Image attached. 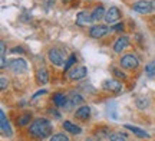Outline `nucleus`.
I'll return each instance as SVG.
<instances>
[{"mask_svg": "<svg viewBox=\"0 0 155 141\" xmlns=\"http://www.w3.org/2000/svg\"><path fill=\"white\" fill-rule=\"evenodd\" d=\"M29 134L36 140H45L52 134V123L48 118H36L29 125Z\"/></svg>", "mask_w": 155, "mask_h": 141, "instance_id": "obj_1", "label": "nucleus"}, {"mask_svg": "<svg viewBox=\"0 0 155 141\" xmlns=\"http://www.w3.org/2000/svg\"><path fill=\"white\" fill-rule=\"evenodd\" d=\"M48 59H49L50 62L53 63V65H56V66H65V63H66V58H65V55H63V52L61 51V49H58V48H52V49H49V52H48Z\"/></svg>", "mask_w": 155, "mask_h": 141, "instance_id": "obj_2", "label": "nucleus"}, {"mask_svg": "<svg viewBox=\"0 0 155 141\" xmlns=\"http://www.w3.org/2000/svg\"><path fill=\"white\" fill-rule=\"evenodd\" d=\"M119 63L124 69H137L139 66V59L134 53H127L121 58Z\"/></svg>", "mask_w": 155, "mask_h": 141, "instance_id": "obj_3", "label": "nucleus"}, {"mask_svg": "<svg viewBox=\"0 0 155 141\" xmlns=\"http://www.w3.org/2000/svg\"><path fill=\"white\" fill-rule=\"evenodd\" d=\"M132 10L139 15H150L152 10V2L150 0H138L132 5Z\"/></svg>", "mask_w": 155, "mask_h": 141, "instance_id": "obj_4", "label": "nucleus"}, {"mask_svg": "<svg viewBox=\"0 0 155 141\" xmlns=\"http://www.w3.org/2000/svg\"><path fill=\"white\" fill-rule=\"evenodd\" d=\"M7 65H9V68H10L12 72H15V73H23L28 71V63H26V61L22 59V58L12 59Z\"/></svg>", "mask_w": 155, "mask_h": 141, "instance_id": "obj_5", "label": "nucleus"}, {"mask_svg": "<svg viewBox=\"0 0 155 141\" xmlns=\"http://www.w3.org/2000/svg\"><path fill=\"white\" fill-rule=\"evenodd\" d=\"M94 22V17H92V13L88 10H82L78 13L76 16V25L81 26V28H86V26H91Z\"/></svg>", "mask_w": 155, "mask_h": 141, "instance_id": "obj_6", "label": "nucleus"}, {"mask_svg": "<svg viewBox=\"0 0 155 141\" xmlns=\"http://www.w3.org/2000/svg\"><path fill=\"white\" fill-rule=\"evenodd\" d=\"M111 29L108 26H104V25H96V26H92L89 29V36L94 38V39H99V38H104Z\"/></svg>", "mask_w": 155, "mask_h": 141, "instance_id": "obj_7", "label": "nucleus"}, {"mask_svg": "<svg viewBox=\"0 0 155 141\" xmlns=\"http://www.w3.org/2000/svg\"><path fill=\"white\" fill-rule=\"evenodd\" d=\"M104 88L106 91H111L114 94H121L122 92V82L118 79H106L104 82Z\"/></svg>", "mask_w": 155, "mask_h": 141, "instance_id": "obj_8", "label": "nucleus"}, {"mask_svg": "<svg viewBox=\"0 0 155 141\" xmlns=\"http://www.w3.org/2000/svg\"><path fill=\"white\" fill-rule=\"evenodd\" d=\"M121 19V10L118 9V7H115V6H112V7H109L108 10H106V15H105V22L106 23H115L118 22Z\"/></svg>", "mask_w": 155, "mask_h": 141, "instance_id": "obj_9", "label": "nucleus"}, {"mask_svg": "<svg viewBox=\"0 0 155 141\" xmlns=\"http://www.w3.org/2000/svg\"><path fill=\"white\" fill-rule=\"evenodd\" d=\"M128 45H129V38L125 36V35H122V36H119V38L116 39L115 43H114V52H115V53H121L124 49H127Z\"/></svg>", "mask_w": 155, "mask_h": 141, "instance_id": "obj_10", "label": "nucleus"}, {"mask_svg": "<svg viewBox=\"0 0 155 141\" xmlns=\"http://www.w3.org/2000/svg\"><path fill=\"white\" fill-rule=\"evenodd\" d=\"M86 68L85 66H79V68H72L69 71V78L72 79V81H79V79H83L86 76Z\"/></svg>", "mask_w": 155, "mask_h": 141, "instance_id": "obj_11", "label": "nucleus"}, {"mask_svg": "<svg viewBox=\"0 0 155 141\" xmlns=\"http://www.w3.org/2000/svg\"><path fill=\"white\" fill-rule=\"evenodd\" d=\"M0 127H2V133L7 137H12L13 131L10 128V123L6 119V114L5 111H0Z\"/></svg>", "mask_w": 155, "mask_h": 141, "instance_id": "obj_12", "label": "nucleus"}, {"mask_svg": "<svg viewBox=\"0 0 155 141\" xmlns=\"http://www.w3.org/2000/svg\"><path fill=\"white\" fill-rule=\"evenodd\" d=\"M75 117L79 119H82V121L89 119V117H91V107H89V105H82V107H79L76 109V112H75Z\"/></svg>", "mask_w": 155, "mask_h": 141, "instance_id": "obj_13", "label": "nucleus"}, {"mask_svg": "<svg viewBox=\"0 0 155 141\" xmlns=\"http://www.w3.org/2000/svg\"><path fill=\"white\" fill-rule=\"evenodd\" d=\"M36 82L39 85H46L49 82V73H48L46 68H39L36 71Z\"/></svg>", "mask_w": 155, "mask_h": 141, "instance_id": "obj_14", "label": "nucleus"}, {"mask_svg": "<svg viewBox=\"0 0 155 141\" xmlns=\"http://www.w3.org/2000/svg\"><path fill=\"white\" fill-rule=\"evenodd\" d=\"M53 104L55 107L58 108H63V107H68V96L62 92H58L53 95Z\"/></svg>", "mask_w": 155, "mask_h": 141, "instance_id": "obj_15", "label": "nucleus"}, {"mask_svg": "<svg viewBox=\"0 0 155 141\" xmlns=\"http://www.w3.org/2000/svg\"><path fill=\"white\" fill-rule=\"evenodd\" d=\"M124 128H128V130L131 131V133H134L137 137H139V138H150V134L147 133L145 130H141L139 127H135V125H124Z\"/></svg>", "mask_w": 155, "mask_h": 141, "instance_id": "obj_16", "label": "nucleus"}, {"mask_svg": "<svg viewBox=\"0 0 155 141\" xmlns=\"http://www.w3.org/2000/svg\"><path fill=\"white\" fill-rule=\"evenodd\" d=\"M106 10L104 9V6H98L95 7V10L92 12V17H94V22H101L102 19H105Z\"/></svg>", "mask_w": 155, "mask_h": 141, "instance_id": "obj_17", "label": "nucleus"}, {"mask_svg": "<svg viewBox=\"0 0 155 141\" xmlns=\"http://www.w3.org/2000/svg\"><path fill=\"white\" fill-rule=\"evenodd\" d=\"M63 128H65L68 133H71V134H76V136L82 133V128H81L79 125L72 124L71 121H65V123H63Z\"/></svg>", "mask_w": 155, "mask_h": 141, "instance_id": "obj_18", "label": "nucleus"}, {"mask_svg": "<svg viewBox=\"0 0 155 141\" xmlns=\"http://www.w3.org/2000/svg\"><path fill=\"white\" fill-rule=\"evenodd\" d=\"M79 104H83V96L79 95V94H71L68 96V107L71 105H79Z\"/></svg>", "mask_w": 155, "mask_h": 141, "instance_id": "obj_19", "label": "nucleus"}, {"mask_svg": "<svg viewBox=\"0 0 155 141\" xmlns=\"http://www.w3.org/2000/svg\"><path fill=\"white\" fill-rule=\"evenodd\" d=\"M6 66V43L0 42V68L3 69Z\"/></svg>", "mask_w": 155, "mask_h": 141, "instance_id": "obj_20", "label": "nucleus"}, {"mask_svg": "<svg viewBox=\"0 0 155 141\" xmlns=\"http://www.w3.org/2000/svg\"><path fill=\"white\" fill-rule=\"evenodd\" d=\"M145 73H147L148 76H154L155 75V59H152L151 62L147 63V66H145Z\"/></svg>", "mask_w": 155, "mask_h": 141, "instance_id": "obj_21", "label": "nucleus"}, {"mask_svg": "<svg viewBox=\"0 0 155 141\" xmlns=\"http://www.w3.org/2000/svg\"><path fill=\"white\" fill-rule=\"evenodd\" d=\"M50 141H71V138L63 133H58V134H53L50 137Z\"/></svg>", "mask_w": 155, "mask_h": 141, "instance_id": "obj_22", "label": "nucleus"}, {"mask_svg": "<svg viewBox=\"0 0 155 141\" xmlns=\"http://www.w3.org/2000/svg\"><path fill=\"white\" fill-rule=\"evenodd\" d=\"M109 141H127V136L122 133H112L109 136Z\"/></svg>", "mask_w": 155, "mask_h": 141, "instance_id": "obj_23", "label": "nucleus"}, {"mask_svg": "<svg viewBox=\"0 0 155 141\" xmlns=\"http://www.w3.org/2000/svg\"><path fill=\"white\" fill-rule=\"evenodd\" d=\"M75 62H76V55H75V53H72L71 56L68 58L66 63H65V71H68V72H69V71L72 69V66H73V63H75Z\"/></svg>", "mask_w": 155, "mask_h": 141, "instance_id": "obj_24", "label": "nucleus"}, {"mask_svg": "<svg viewBox=\"0 0 155 141\" xmlns=\"http://www.w3.org/2000/svg\"><path fill=\"white\" fill-rule=\"evenodd\" d=\"M148 104H150L148 98H144V96L137 98V107H138L139 109H144V108H147V107H148Z\"/></svg>", "mask_w": 155, "mask_h": 141, "instance_id": "obj_25", "label": "nucleus"}, {"mask_svg": "<svg viewBox=\"0 0 155 141\" xmlns=\"http://www.w3.org/2000/svg\"><path fill=\"white\" fill-rule=\"evenodd\" d=\"M30 118H32V115H30V114H25V115H22L20 119L17 121V124L20 125V127H23V125H26L29 121H30Z\"/></svg>", "mask_w": 155, "mask_h": 141, "instance_id": "obj_26", "label": "nucleus"}, {"mask_svg": "<svg viewBox=\"0 0 155 141\" xmlns=\"http://www.w3.org/2000/svg\"><path fill=\"white\" fill-rule=\"evenodd\" d=\"M112 73H114V75H115L118 79H121V81L127 79V75H125V72H122L121 69H118V68H112Z\"/></svg>", "mask_w": 155, "mask_h": 141, "instance_id": "obj_27", "label": "nucleus"}, {"mask_svg": "<svg viewBox=\"0 0 155 141\" xmlns=\"http://www.w3.org/2000/svg\"><path fill=\"white\" fill-rule=\"evenodd\" d=\"M7 85H9V79L6 78V76H2V78H0V89L5 91L6 88H7Z\"/></svg>", "mask_w": 155, "mask_h": 141, "instance_id": "obj_28", "label": "nucleus"}, {"mask_svg": "<svg viewBox=\"0 0 155 141\" xmlns=\"http://www.w3.org/2000/svg\"><path fill=\"white\" fill-rule=\"evenodd\" d=\"M45 94H48V91H46V89L38 91V92H36V94H35V95L32 96V99H36V98H38V96H40V95H45Z\"/></svg>", "mask_w": 155, "mask_h": 141, "instance_id": "obj_29", "label": "nucleus"}, {"mask_svg": "<svg viewBox=\"0 0 155 141\" xmlns=\"http://www.w3.org/2000/svg\"><path fill=\"white\" fill-rule=\"evenodd\" d=\"M109 29L111 30H124V23H118V25H115V26H112Z\"/></svg>", "mask_w": 155, "mask_h": 141, "instance_id": "obj_30", "label": "nucleus"}, {"mask_svg": "<svg viewBox=\"0 0 155 141\" xmlns=\"http://www.w3.org/2000/svg\"><path fill=\"white\" fill-rule=\"evenodd\" d=\"M86 141H101L98 137H89V138H86Z\"/></svg>", "mask_w": 155, "mask_h": 141, "instance_id": "obj_31", "label": "nucleus"}, {"mask_svg": "<svg viewBox=\"0 0 155 141\" xmlns=\"http://www.w3.org/2000/svg\"><path fill=\"white\" fill-rule=\"evenodd\" d=\"M151 2H152V10L155 12V0H151Z\"/></svg>", "mask_w": 155, "mask_h": 141, "instance_id": "obj_32", "label": "nucleus"}]
</instances>
